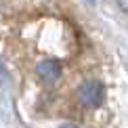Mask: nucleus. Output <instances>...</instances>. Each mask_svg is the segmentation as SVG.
<instances>
[{
    "instance_id": "3",
    "label": "nucleus",
    "mask_w": 128,
    "mask_h": 128,
    "mask_svg": "<svg viewBox=\"0 0 128 128\" xmlns=\"http://www.w3.org/2000/svg\"><path fill=\"white\" fill-rule=\"evenodd\" d=\"M120 4H122V10H126V0H120Z\"/></svg>"
},
{
    "instance_id": "1",
    "label": "nucleus",
    "mask_w": 128,
    "mask_h": 128,
    "mask_svg": "<svg viewBox=\"0 0 128 128\" xmlns=\"http://www.w3.org/2000/svg\"><path fill=\"white\" fill-rule=\"evenodd\" d=\"M103 99H105V88H103L101 82H84L78 88V101L88 109L101 105Z\"/></svg>"
},
{
    "instance_id": "2",
    "label": "nucleus",
    "mask_w": 128,
    "mask_h": 128,
    "mask_svg": "<svg viewBox=\"0 0 128 128\" xmlns=\"http://www.w3.org/2000/svg\"><path fill=\"white\" fill-rule=\"evenodd\" d=\"M36 72H38V76L44 80V82H55V80L61 76V65H59V61L48 59V61H42Z\"/></svg>"
}]
</instances>
